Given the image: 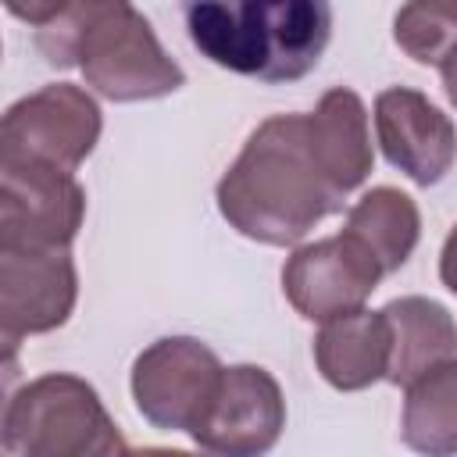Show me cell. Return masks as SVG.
Returning <instances> with one entry per match:
<instances>
[{"mask_svg": "<svg viewBox=\"0 0 457 457\" xmlns=\"http://www.w3.org/2000/svg\"><path fill=\"white\" fill-rule=\"evenodd\" d=\"M214 200L239 236L264 246H296L318 221L339 214L346 204L325 179L311 150L307 114L300 111L271 114L246 136Z\"/></svg>", "mask_w": 457, "mask_h": 457, "instance_id": "obj_1", "label": "cell"}, {"mask_svg": "<svg viewBox=\"0 0 457 457\" xmlns=\"http://www.w3.org/2000/svg\"><path fill=\"white\" fill-rule=\"evenodd\" d=\"M11 14L36 29V50L54 68H82L86 86L104 100H157L186 86V71L168 57L150 21L125 0L11 4Z\"/></svg>", "mask_w": 457, "mask_h": 457, "instance_id": "obj_2", "label": "cell"}, {"mask_svg": "<svg viewBox=\"0 0 457 457\" xmlns=\"http://www.w3.org/2000/svg\"><path fill=\"white\" fill-rule=\"evenodd\" d=\"M182 18L211 64L261 82L303 79L332 36V7L321 0H196Z\"/></svg>", "mask_w": 457, "mask_h": 457, "instance_id": "obj_3", "label": "cell"}, {"mask_svg": "<svg viewBox=\"0 0 457 457\" xmlns=\"http://www.w3.org/2000/svg\"><path fill=\"white\" fill-rule=\"evenodd\" d=\"M0 439L7 457H129L100 393L68 371H50L14 389Z\"/></svg>", "mask_w": 457, "mask_h": 457, "instance_id": "obj_4", "label": "cell"}, {"mask_svg": "<svg viewBox=\"0 0 457 457\" xmlns=\"http://www.w3.org/2000/svg\"><path fill=\"white\" fill-rule=\"evenodd\" d=\"M104 129L100 104L75 82H50L4 111L0 164H46L75 171Z\"/></svg>", "mask_w": 457, "mask_h": 457, "instance_id": "obj_5", "label": "cell"}, {"mask_svg": "<svg viewBox=\"0 0 457 457\" xmlns=\"http://www.w3.org/2000/svg\"><path fill=\"white\" fill-rule=\"evenodd\" d=\"M218 353L193 336H164L132 361L136 411L164 432H193L221 382Z\"/></svg>", "mask_w": 457, "mask_h": 457, "instance_id": "obj_6", "label": "cell"}, {"mask_svg": "<svg viewBox=\"0 0 457 457\" xmlns=\"http://www.w3.org/2000/svg\"><path fill=\"white\" fill-rule=\"evenodd\" d=\"M86 218V189L46 164H0V246L68 250Z\"/></svg>", "mask_w": 457, "mask_h": 457, "instance_id": "obj_7", "label": "cell"}, {"mask_svg": "<svg viewBox=\"0 0 457 457\" xmlns=\"http://www.w3.org/2000/svg\"><path fill=\"white\" fill-rule=\"evenodd\" d=\"M286 428V396L278 378L261 364L221 371L211 407L189 439L211 457H264Z\"/></svg>", "mask_w": 457, "mask_h": 457, "instance_id": "obj_8", "label": "cell"}, {"mask_svg": "<svg viewBox=\"0 0 457 457\" xmlns=\"http://www.w3.org/2000/svg\"><path fill=\"white\" fill-rule=\"evenodd\" d=\"M382 278L386 275L375 264V257L346 232L303 243L282 264L286 300L300 318L321 321V325L361 311Z\"/></svg>", "mask_w": 457, "mask_h": 457, "instance_id": "obj_9", "label": "cell"}, {"mask_svg": "<svg viewBox=\"0 0 457 457\" xmlns=\"http://www.w3.org/2000/svg\"><path fill=\"white\" fill-rule=\"evenodd\" d=\"M79 300L71 250L0 246V336L14 346L25 336L61 328Z\"/></svg>", "mask_w": 457, "mask_h": 457, "instance_id": "obj_10", "label": "cell"}, {"mask_svg": "<svg viewBox=\"0 0 457 457\" xmlns=\"http://www.w3.org/2000/svg\"><path fill=\"white\" fill-rule=\"evenodd\" d=\"M375 136L382 157L418 186H436L457 161L453 121L411 86H389L375 96Z\"/></svg>", "mask_w": 457, "mask_h": 457, "instance_id": "obj_11", "label": "cell"}, {"mask_svg": "<svg viewBox=\"0 0 457 457\" xmlns=\"http://www.w3.org/2000/svg\"><path fill=\"white\" fill-rule=\"evenodd\" d=\"M311 150L339 196H350L371 175L375 150L368 132V107L350 86L321 93L318 107L307 114Z\"/></svg>", "mask_w": 457, "mask_h": 457, "instance_id": "obj_12", "label": "cell"}, {"mask_svg": "<svg viewBox=\"0 0 457 457\" xmlns=\"http://www.w3.org/2000/svg\"><path fill=\"white\" fill-rule=\"evenodd\" d=\"M393 336L382 311H353L332 318L314 336V364L332 389L357 393L389 375Z\"/></svg>", "mask_w": 457, "mask_h": 457, "instance_id": "obj_13", "label": "cell"}, {"mask_svg": "<svg viewBox=\"0 0 457 457\" xmlns=\"http://www.w3.org/2000/svg\"><path fill=\"white\" fill-rule=\"evenodd\" d=\"M393 336V357L386 382L411 386L425 371L457 361V321L453 314L428 296H396L382 307Z\"/></svg>", "mask_w": 457, "mask_h": 457, "instance_id": "obj_14", "label": "cell"}, {"mask_svg": "<svg viewBox=\"0 0 457 457\" xmlns=\"http://www.w3.org/2000/svg\"><path fill=\"white\" fill-rule=\"evenodd\" d=\"M343 232L375 257L382 275H393L407 264L421 239V211L403 189L375 186L346 211Z\"/></svg>", "mask_w": 457, "mask_h": 457, "instance_id": "obj_15", "label": "cell"}, {"mask_svg": "<svg viewBox=\"0 0 457 457\" xmlns=\"http://www.w3.org/2000/svg\"><path fill=\"white\" fill-rule=\"evenodd\" d=\"M400 439L421 457H457V361L407 386Z\"/></svg>", "mask_w": 457, "mask_h": 457, "instance_id": "obj_16", "label": "cell"}, {"mask_svg": "<svg viewBox=\"0 0 457 457\" xmlns=\"http://www.w3.org/2000/svg\"><path fill=\"white\" fill-rule=\"evenodd\" d=\"M396 46L418 64H443L457 50V4H403L393 18Z\"/></svg>", "mask_w": 457, "mask_h": 457, "instance_id": "obj_17", "label": "cell"}, {"mask_svg": "<svg viewBox=\"0 0 457 457\" xmlns=\"http://www.w3.org/2000/svg\"><path fill=\"white\" fill-rule=\"evenodd\" d=\"M439 278H443V286L457 296V225L450 228V236H446V243H443V253H439Z\"/></svg>", "mask_w": 457, "mask_h": 457, "instance_id": "obj_18", "label": "cell"}, {"mask_svg": "<svg viewBox=\"0 0 457 457\" xmlns=\"http://www.w3.org/2000/svg\"><path fill=\"white\" fill-rule=\"evenodd\" d=\"M439 75H443V89H446V100L457 107V50L439 64Z\"/></svg>", "mask_w": 457, "mask_h": 457, "instance_id": "obj_19", "label": "cell"}, {"mask_svg": "<svg viewBox=\"0 0 457 457\" xmlns=\"http://www.w3.org/2000/svg\"><path fill=\"white\" fill-rule=\"evenodd\" d=\"M129 457H211V453H189V450H171V446H139V450H129Z\"/></svg>", "mask_w": 457, "mask_h": 457, "instance_id": "obj_20", "label": "cell"}]
</instances>
